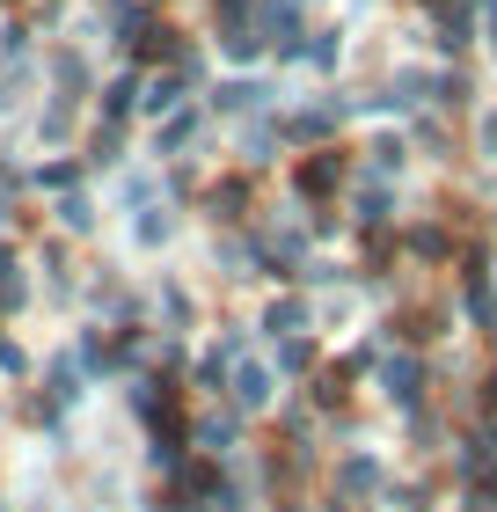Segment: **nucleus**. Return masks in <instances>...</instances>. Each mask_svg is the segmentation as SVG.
I'll return each instance as SVG.
<instances>
[{
	"mask_svg": "<svg viewBox=\"0 0 497 512\" xmlns=\"http://www.w3.org/2000/svg\"><path fill=\"white\" fill-rule=\"evenodd\" d=\"M198 447H205V454H227V447H234V417H205V425H198Z\"/></svg>",
	"mask_w": 497,
	"mask_h": 512,
	"instance_id": "nucleus-9",
	"label": "nucleus"
},
{
	"mask_svg": "<svg viewBox=\"0 0 497 512\" xmlns=\"http://www.w3.org/2000/svg\"><path fill=\"white\" fill-rule=\"evenodd\" d=\"M490 410H497V374H490Z\"/></svg>",
	"mask_w": 497,
	"mask_h": 512,
	"instance_id": "nucleus-23",
	"label": "nucleus"
},
{
	"mask_svg": "<svg viewBox=\"0 0 497 512\" xmlns=\"http://www.w3.org/2000/svg\"><path fill=\"white\" fill-rule=\"evenodd\" d=\"M468 315H476L483 330H497V300L483 293V278H468Z\"/></svg>",
	"mask_w": 497,
	"mask_h": 512,
	"instance_id": "nucleus-12",
	"label": "nucleus"
},
{
	"mask_svg": "<svg viewBox=\"0 0 497 512\" xmlns=\"http://www.w3.org/2000/svg\"><path fill=\"white\" fill-rule=\"evenodd\" d=\"M381 381H388L395 403H417V359H388V366H381Z\"/></svg>",
	"mask_w": 497,
	"mask_h": 512,
	"instance_id": "nucleus-4",
	"label": "nucleus"
},
{
	"mask_svg": "<svg viewBox=\"0 0 497 512\" xmlns=\"http://www.w3.org/2000/svg\"><path fill=\"white\" fill-rule=\"evenodd\" d=\"M300 322H307V308H300V300H271V308H264V330H271V337H293Z\"/></svg>",
	"mask_w": 497,
	"mask_h": 512,
	"instance_id": "nucleus-6",
	"label": "nucleus"
},
{
	"mask_svg": "<svg viewBox=\"0 0 497 512\" xmlns=\"http://www.w3.org/2000/svg\"><path fill=\"white\" fill-rule=\"evenodd\" d=\"M212 213H220V220L242 213V183H220V191H212Z\"/></svg>",
	"mask_w": 497,
	"mask_h": 512,
	"instance_id": "nucleus-16",
	"label": "nucleus"
},
{
	"mask_svg": "<svg viewBox=\"0 0 497 512\" xmlns=\"http://www.w3.org/2000/svg\"><path fill=\"white\" fill-rule=\"evenodd\" d=\"M256 103H264V88H256V81H227L220 88V110H256Z\"/></svg>",
	"mask_w": 497,
	"mask_h": 512,
	"instance_id": "nucleus-11",
	"label": "nucleus"
},
{
	"mask_svg": "<svg viewBox=\"0 0 497 512\" xmlns=\"http://www.w3.org/2000/svg\"><path fill=\"white\" fill-rule=\"evenodd\" d=\"M74 395H81V366L59 359V366H52V403H74Z\"/></svg>",
	"mask_w": 497,
	"mask_h": 512,
	"instance_id": "nucleus-10",
	"label": "nucleus"
},
{
	"mask_svg": "<svg viewBox=\"0 0 497 512\" xmlns=\"http://www.w3.org/2000/svg\"><path fill=\"white\" fill-rule=\"evenodd\" d=\"M0 278H15V249L8 242H0Z\"/></svg>",
	"mask_w": 497,
	"mask_h": 512,
	"instance_id": "nucleus-21",
	"label": "nucleus"
},
{
	"mask_svg": "<svg viewBox=\"0 0 497 512\" xmlns=\"http://www.w3.org/2000/svg\"><path fill=\"white\" fill-rule=\"evenodd\" d=\"M410 249H417V256H446V235H439V227H417Z\"/></svg>",
	"mask_w": 497,
	"mask_h": 512,
	"instance_id": "nucleus-19",
	"label": "nucleus"
},
{
	"mask_svg": "<svg viewBox=\"0 0 497 512\" xmlns=\"http://www.w3.org/2000/svg\"><path fill=\"white\" fill-rule=\"evenodd\" d=\"M256 22H264V37L278 44V59H300V15H293V0H264Z\"/></svg>",
	"mask_w": 497,
	"mask_h": 512,
	"instance_id": "nucleus-1",
	"label": "nucleus"
},
{
	"mask_svg": "<svg viewBox=\"0 0 497 512\" xmlns=\"http://www.w3.org/2000/svg\"><path fill=\"white\" fill-rule=\"evenodd\" d=\"M373 483H381V461H344V469H337V491H373Z\"/></svg>",
	"mask_w": 497,
	"mask_h": 512,
	"instance_id": "nucleus-7",
	"label": "nucleus"
},
{
	"mask_svg": "<svg viewBox=\"0 0 497 512\" xmlns=\"http://www.w3.org/2000/svg\"><path fill=\"white\" fill-rule=\"evenodd\" d=\"M103 103H110V118H125V110L139 103V81H132V74H125V81H110V96H103Z\"/></svg>",
	"mask_w": 497,
	"mask_h": 512,
	"instance_id": "nucleus-13",
	"label": "nucleus"
},
{
	"mask_svg": "<svg viewBox=\"0 0 497 512\" xmlns=\"http://www.w3.org/2000/svg\"><path fill=\"white\" fill-rule=\"evenodd\" d=\"M191 132H198V118H169L161 125V147H191Z\"/></svg>",
	"mask_w": 497,
	"mask_h": 512,
	"instance_id": "nucleus-17",
	"label": "nucleus"
},
{
	"mask_svg": "<svg viewBox=\"0 0 497 512\" xmlns=\"http://www.w3.org/2000/svg\"><path fill=\"white\" fill-rule=\"evenodd\" d=\"M337 176H344V161H337V154H315V161H307V169H300V191L315 198V191H329V183H337Z\"/></svg>",
	"mask_w": 497,
	"mask_h": 512,
	"instance_id": "nucleus-5",
	"label": "nucleus"
},
{
	"mask_svg": "<svg viewBox=\"0 0 497 512\" xmlns=\"http://www.w3.org/2000/svg\"><path fill=\"white\" fill-rule=\"evenodd\" d=\"M0 374H22V344L15 337H0Z\"/></svg>",
	"mask_w": 497,
	"mask_h": 512,
	"instance_id": "nucleus-20",
	"label": "nucleus"
},
{
	"mask_svg": "<svg viewBox=\"0 0 497 512\" xmlns=\"http://www.w3.org/2000/svg\"><path fill=\"white\" fill-rule=\"evenodd\" d=\"M52 81H59V103H81V88H88L81 52H59V59H52Z\"/></svg>",
	"mask_w": 497,
	"mask_h": 512,
	"instance_id": "nucleus-3",
	"label": "nucleus"
},
{
	"mask_svg": "<svg viewBox=\"0 0 497 512\" xmlns=\"http://www.w3.org/2000/svg\"><path fill=\"white\" fill-rule=\"evenodd\" d=\"M59 220H66V227H74V235H81V227L96 220V213H88V198H74V191H66V198H59Z\"/></svg>",
	"mask_w": 497,
	"mask_h": 512,
	"instance_id": "nucleus-15",
	"label": "nucleus"
},
{
	"mask_svg": "<svg viewBox=\"0 0 497 512\" xmlns=\"http://www.w3.org/2000/svg\"><path fill=\"white\" fill-rule=\"evenodd\" d=\"M483 147H490V154H497V118H483Z\"/></svg>",
	"mask_w": 497,
	"mask_h": 512,
	"instance_id": "nucleus-22",
	"label": "nucleus"
},
{
	"mask_svg": "<svg viewBox=\"0 0 497 512\" xmlns=\"http://www.w3.org/2000/svg\"><path fill=\"white\" fill-rule=\"evenodd\" d=\"M234 403H242V410L271 403V374H264V366H234Z\"/></svg>",
	"mask_w": 497,
	"mask_h": 512,
	"instance_id": "nucleus-2",
	"label": "nucleus"
},
{
	"mask_svg": "<svg viewBox=\"0 0 497 512\" xmlns=\"http://www.w3.org/2000/svg\"><path fill=\"white\" fill-rule=\"evenodd\" d=\"M176 103H183V96H176V81H147V88H139V110H147V118H169Z\"/></svg>",
	"mask_w": 497,
	"mask_h": 512,
	"instance_id": "nucleus-8",
	"label": "nucleus"
},
{
	"mask_svg": "<svg viewBox=\"0 0 497 512\" xmlns=\"http://www.w3.org/2000/svg\"><path fill=\"white\" fill-rule=\"evenodd\" d=\"M154 469H183V439H176V432L154 439Z\"/></svg>",
	"mask_w": 497,
	"mask_h": 512,
	"instance_id": "nucleus-14",
	"label": "nucleus"
},
{
	"mask_svg": "<svg viewBox=\"0 0 497 512\" xmlns=\"http://www.w3.org/2000/svg\"><path fill=\"white\" fill-rule=\"evenodd\" d=\"M307 359H315V352H307V337H286V344H278V366H293V374H300Z\"/></svg>",
	"mask_w": 497,
	"mask_h": 512,
	"instance_id": "nucleus-18",
	"label": "nucleus"
}]
</instances>
